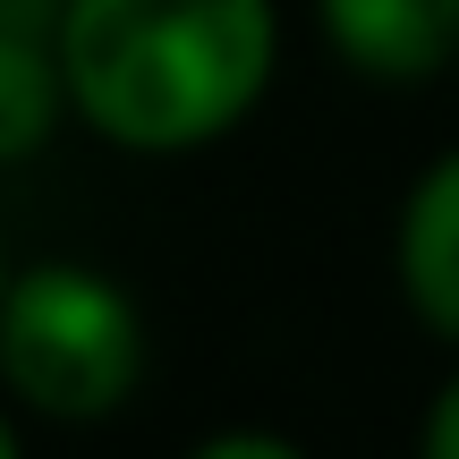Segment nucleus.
<instances>
[{
	"instance_id": "6e6552de",
	"label": "nucleus",
	"mask_w": 459,
	"mask_h": 459,
	"mask_svg": "<svg viewBox=\"0 0 459 459\" xmlns=\"http://www.w3.org/2000/svg\"><path fill=\"white\" fill-rule=\"evenodd\" d=\"M0 281H9V264H0Z\"/></svg>"
},
{
	"instance_id": "39448f33",
	"label": "nucleus",
	"mask_w": 459,
	"mask_h": 459,
	"mask_svg": "<svg viewBox=\"0 0 459 459\" xmlns=\"http://www.w3.org/2000/svg\"><path fill=\"white\" fill-rule=\"evenodd\" d=\"M68 111V85H60V60L51 43L0 26V162H26Z\"/></svg>"
},
{
	"instance_id": "f03ea898",
	"label": "nucleus",
	"mask_w": 459,
	"mask_h": 459,
	"mask_svg": "<svg viewBox=\"0 0 459 459\" xmlns=\"http://www.w3.org/2000/svg\"><path fill=\"white\" fill-rule=\"evenodd\" d=\"M145 375V324L128 290L85 264H34L0 281V383L34 417L94 426Z\"/></svg>"
},
{
	"instance_id": "7ed1b4c3",
	"label": "nucleus",
	"mask_w": 459,
	"mask_h": 459,
	"mask_svg": "<svg viewBox=\"0 0 459 459\" xmlns=\"http://www.w3.org/2000/svg\"><path fill=\"white\" fill-rule=\"evenodd\" d=\"M324 43L375 85H426L459 60V0H315Z\"/></svg>"
},
{
	"instance_id": "423d86ee",
	"label": "nucleus",
	"mask_w": 459,
	"mask_h": 459,
	"mask_svg": "<svg viewBox=\"0 0 459 459\" xmlns=\"http://www.w3.org/2000/svg\"><path fill=\"white\" fill-rule=\"evenodd\" d=\"M417 443H426L434 459H459V375L443 383V400L426 409V426H417Z\"/></svg>"
},
{
	"instance_id": "20e7f679",
	"label": "nucleus",
	"mask_w": 459,
	"mask_h": 459,
	"mask_svg": "<svg viewBox=\"0 0 459 459\" xmlns=\"http://www.w3.org/2000/svg\"><path fill=\"white\" fill-rule=\"evenodd\" d=\"M400 290L434 341H459V153L426 162L400 204Z\"/></svg>"
},
{
	"instance_id": "1a4fd4ad",
	"label": "nucleus",
	"mask_w": 459,
	"mask_h": 459,
	"mask_svg": "<svg viewBox=\"0 0 459 459\" xmlns=\"http://www.w3.org/2000/svg\"><path fill=\"white\" fill-rule=\"evenodd\" d=\"M451 68H459V60H451Z\"/></svg>"
},
{
	"instance_id": "f257e3e1",
	"label": "nucleus",
	"mask_w": 459,
	"mask_h": 459,
	"mask_svg": "<svg viewBox=\"0 0 459 459\" xmlns=\"http://www.w3.org/2000/svg\"><path fill=\"white\" fill-rule=\"evenodd\" d=\"M273 0H60L68 111L128 153H196L273 85Z\"/></svg>"
},
{
	"instance_id": "0eeeda50",
	"label": "nucleus",
	"mask_w": 459,
	"mask_h": 459,
	"mask_svg": "<svg viewBox=\"0 0 459 459\" xmlns=\"http://www.w3.org/2000/svg\"><path fill=\"white\" fill-rule=\"evenodd\" d=\"M17 451V426H9V417H0V459H9Z\"/></svg>"
}]
</instances>
